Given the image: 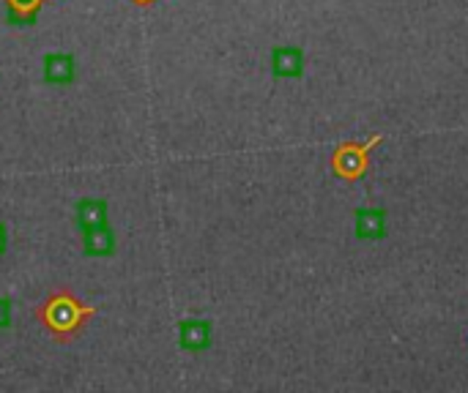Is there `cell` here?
<instances>
[{
  "label": "cell",
  "instance_id": "6da1fadb",
  "mask_svg": "<svg viewBox=\"0 0 468 393\" xmlns=\"http://www.w3.org/2000/svg\"><path fill=\"white\" fill-rule=\"evenodd\" d=\"M384 143V135H372V137H367V140H348V143H342L334 153H332V158H329V167H332V173L337 175V178H342L346 183H356V181H362L364 175H367V170H370V153H372V148L376 145H381Z\"/></svg>",
  "mask_w": 468,
  "mask_h": 393
},
{
  "label": "cell",
  "instance_id": "7a4b0ae2",
  "mask_svg": "<svg viewBox=\"0 0 468 393\" xmlns=\"http://www.w3.org/2000/svg\"><path fill=\"white\" fill-rule=\"evenodd\" d=\"M354 235L359 241H384L389 235L386 208H359L354 213Z\"/></svg>",
  "mask_w": 468,
  "mask_h": 393
},
{
  "label": "cell",
  "instance_id": "3957f363",
  "mask_svg": "<svg viewBox=\"0 0 468 393\" xmlns=\"http://www.w3.org/2000/svg\"><path fill=\"white\" fill-rule=\"evenodd\" d=\"M271 74L279 80H299L304 74V50L283 44L271 50Z\"/></svg>",
  "mask_w": 468,
  "mask_h": 393
},
{
  "label": "cell",
  "instance_id": "277c9868",
  "mask_svg": "<svg viewBox=\"0 0 468 393\" xmlns=\"http://www.w3.org/2000/svg\"><path fill=\"white\" fill-rule=\"evenodd\" d=\"M178 342L190 352H203L211 347V325L206 320H183L178 325Z\"/></svg>",
  "mask_w": 468,
  "mask_h": 393
},
{
  "label": "cell",
  "instance_id": "5b68a950",
  "mask_svg": "<svg viewBox=\"0 0 468 393\" xmlns=\"http://www.w3.org/2000/svg\"><path fill=\"white\" fill-rule=\"evenodd\" d=\"M74 58L66 52H50L44 58V80L52 85H69L74 80Z\"/></svg>",
  "mask_w": 468,
  "mask_h": 393
},
{
  "label": "cell",
  "instance_id": "8992f818",
  "mask_svg": "<svg viewBox=\"0 0 468 393\" xmlns=\"http://www.w3.org/2000/svg\"><path fill=\"white\" fill-rule=\"evenodd\" d=\"M77 221L82 227V233L85 229H97V227H105L107 224V203L99 200V196H85V200H80L77 205Z\"/></svg>",
  "mask_w": 468,
  "mask_h": 393
},
{
  "label": "cell",
  "instance_id": "52a82bcc",
  "mask_svg": "<svg viewBox=\"0 0 468 393\" xmlns=\"http://www.w3.org/2000/svg\"><path fill=\"white\" fill-rule=\"evenodd\" d=\"M113 251H115V235H113V229L107 224L97 227V229H85V254L107 257Z\"/></svg>",
  "mask_w": 468,
  "mask_h": 393
},
{
  "label": "cell",
  "instance_id": "ba28073f",
  "mask_svg": "<svg viewBox=\"0 0 468 393\" xmlns=\"http://www.w3.org/2000/svg\"><path fill=\"white\" fill-rule=\"evenodd\" d=\"M47 317H50V325H52V328H58V331H64V328L69 331V328H74V325H77V320H80V309H77L72 301L58 298V301H52V304H50Z\"/></svg>",
  "mask_w": 468,
  "mask_h": 393
},
{
  "label": "cell",
  "instance_id": "9c48e42d",
  "mask_svg": "<svg viewBox=\"0 0 468 393\" xmlns=\"http://www.w3.org/2000/svg\"><path fill=\"white\" fill-rule=\"evenodd\" d=\"M42 0H9V19L14 25H30L36 19V9Z\"/></svg>",
  "mask_w": 468,
  "mask_h": 393
},
{
  "label": "cell",
  "instance_id": "30bf717a",
  "mask_svg": "<svg viewBox=\"0 0 468 393\" xmlns=\"http://www.w3.org/2000/svg\"><path fill=\"white\" fill-rule=\"evenodd\" d=\"M9 322H12V304L0 298V328H9Z\"/></svg>",
  "mask_w": 468,
  "mask_h": 393
},
{
  "label": "cell",
  "instance_id": "8fae6325",
  "mask_svg": "<svg viewBox=\"0 0 468 393\" xmlns=\"http://www.w3.org/2000/svg\"><path fill=\"white\" fill-rule=\"evenodd\" d=\"M6 243H9V235H6V227L0 224V254L6 251Z\"/></svg>",
  "mask_w": 468,
  "mask_h": 393
},
{
  "label": "cell",
  "instance_id": "7c38bea8",
  "mask_svg": "<svg viewBox=\"0 0 468 393\" xmlns=\"http://www.w3.org/2000/svg\"><path fill=\"white\" fill-rule=\"evenodd\" d=\"M140 4H148V0H140Z\"/></svg>",
  "mask_w": 468,
  "mask_h": 393
}]
</instances>
